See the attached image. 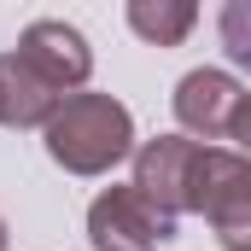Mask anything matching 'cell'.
I'll return each mask as SVG.
<instances>
[{
  "label": "cell",
  "instance_id": "6da1fadb",
  "mask_svg": "<svg viewBox=\"0 0 251 251\" xmlns=\"http://www.w3.org/2000/svg\"><path fill=\"white\" fill-rule=\"evenodd\" d=\"M134 152V117L111 94H64L47 117V158L70 176H105Z\"/></svg>",
  "mask_w": 251,
  "mask_h": 251
},
{
  "label": "cell",
  "instance_id": "7a4b0ae2",
  "mask_svg": "<svg viewBox=\"0 0 251 251\" xmlns=\"http://www.w3.org/2000/svg\"><path fill=\"white\" fill-rule=\"evenodd\" d=\"M193 210L216 228L222 251H251V158L204 146L193 176Z\"/></svg>",
  "mask_w": 251,
  "mask_h": 251
},
{
  "label": "cell",
  "instance_id": "3957f363",
  "mask_svg": "<svg viewBox=\"0 0 251 251\" xmlns=\"http://www.w3.org/2000/svg\"><path fill=\"white\" fill-rule=\"evenodd\" d=\"M176 234V216L134 187H105L88 204V240L100 251H158Z\"/></svg>",
  "mask_w": 251,
  "mask_h": 251
},
{
  "label": "cell",
  "instance_id": "277c9868",
  "mask_svg": "<svg viewBox=\"0 0 251 251\" xmlns=\"http://www.w3.org/2000/svg\"><path fill=\"white\" fill-rule=\"evenodd\" d=\"M199 140L187 134H158V140H146L140 152H134V187L146 193V199H158L170 216H181L193 210V176H199Z\"/></svg>",
  "mask_w": 251,
  "mask_h": 251
},
{
  "label": "cell",
  "instance_id": "5b68a950",
  "mask_svg": "<svg viewBox=\"0 0 251 251\" xmlns=\"http://www.w3.org/2000/svg\"><path fill=\"white\" fill-rule=\"evenodd\" d=\"M246 88L228 76V70H187L181 88H176V117L187 134L199 140H222L234 128V111H240Z\"/></svg>",
  "mask_w": 251,
  "mask_h": 251
},
{
  "label": "cell",
  "instance_id": "8992f818",
  "mask_svg": "<svg viewBox=\"0 0 251 251\" xmlns=\"http://www.w3.org/2000/svg\"><path fill=\"white\" fill-rule=\"evenodd\" d=\"M18 53L35 64L53 88H82L88 82V70H94V53H88V41H82V29H70L59 18H35L24 35H18Z\"/></svg>",
  "mask_w": 251,
  "mask_h": 251
},
{
  "label": "cell",
  "instance_id": "52a82bcc",
  "mask_svg": "<svg viewBox=\"0 0 251 251\" xmlns=\"http://www.w3.org/2000/svg\"><path fill=\"white\" fill-rule=\"evenodd\" d=\"M59 105H64V88H53L18 47L0 53V123L6 128H47Z\"/></svg>",
  "mask_w": 251,
  "mask_h": 251
},
{
  "label": "cell",
  "instance_id": "ba28073f",
  "mask_svg": "<svg viewBox=\"0 0 251 251\" xmlns=\"http://www.w3.org/2000/svg\"><path fill=\"white\" fill-rule=\"evenodd\" d=\"M199 24V0H128V29L152 47H181Z\"/></svg>",
  "mask_w": 251,
  "mask_h": 251
},
{
  "label": "cell",
  "instance_id": "9c48e42d",
  "mask_svg": "<svg viewBox=\"0 0 251 251\" xmlns=\"http://www.w3.org/2000/svg\"><path fill=\"white\" fill-rule=\"evenodd\" d=\"M222 53L240 64V70H251V0H222Z\"/></svg>",
  "mask_w": 251,
  "mask_h": 251
},
{
  "label": "cell",
  "instance_id": "30bf717a",
  "mask_svg": "<svg viewBox=\"0 0 251 251\" xmlns=\"http://www.w3.org/2000/svg\"><path fill=\"white\" fill-rule=\"evenodd\" d=\"M228 140H240V146H246V158H251V94L240 100V111H234V128H228Z\"/></svg>",
  "mask_w": 251,
  "mask_h": 251
},
{
  "label": "cell",
  "instance_id": "8fae6325",
  "mask_svg": "<svg viewBox=\"0 0 251 251\" xmlns=\"http://www.w3.org/2000/svg\"><path fill=\"white\" fill-rule=\"evenodd\" d=\"M0 251H6V222H0Z\"/></svg>",
  "mask_w": 251,
  "mask_h": 251
}]
</instances>
